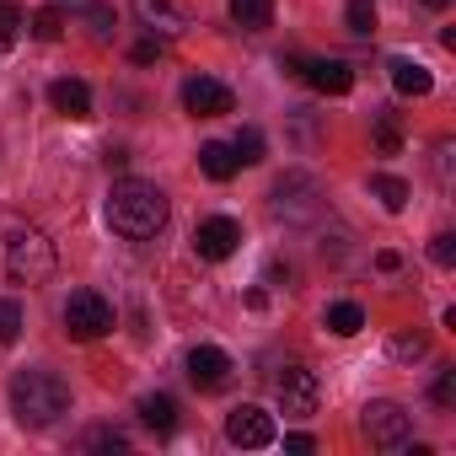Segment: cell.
Returning <instances> with one entry per match:
<instances>
[{
  "instance_id": "15",
  "label": "cell",
  "mask_w": 456,
  "mask_h": 456,
  "mask_svg": "<svg viewBox=\"0 0 456 456\" xmlns=\"http://www.w3.org/2000/svg\"><path fill=\"white\" fill-rule=\"evenodd\" d=\"M199 172L215 177V183H225V177L242 172V161H237V151L225 145V140H209V145H199Z\"/></svg>"
},
{
  "instance_id": "30",
  "label": "cell",
  "mask_w": 456,
  "mask_h": 456,
  "mask_svg": "<svg viewBox=\"0 0 456 456\" xmlns=\"http://www.w3.org/2000/svg\"><path fill=\"white\" fill-rule=\"evenodd\" d=\"M151 60H161V44L156 38H140L134 44V65H151Z\"/></svg>"
},
{
  "instance_id": "4",
  "label": "cell",
  "mask_w": 456,
  "mask_h": 456,
  "mask_svg": "<svg viewBox=\"0 0 456 456\" xmlns=\"http://www.w3.org/2000/svg\"><path fill=\"white\" fill-rule=\"evenodd\" d=\"M360 429L376 451H408V440H413V419L403 413V403H387V397L360 408Z\"/></svg>"
},
{
  "instance_id": "25",
  "label": "cell",
  "mask_w": 456,
  "mask_h": 456,
  "mask_svg": "<svg viewBox=\"0 0 456 456\" xmlns=\"http://www.w3.org/2000/svg\"><path fill=\"white\" fill-rule=\"evenodd\" d=\"M232 151H237L242 167H253V161H264V134H258V129H242V134L232 140Z\"/></svg>"
},
{
  "instance_id": "5",
  "label": "cell",
  "mask_w": 456,
  "mask_h": 456,
  "mask_svg": "<svg viewBox=\"0 0 456 456\" xmlns=\"http://www.w3.org/2000/svg\"><path fill=\"white\" fill-rule=\"evenodd\" d=\"M65 333L81 338V344L113 333V306H108L97 290H70V301H65Z\"/></svg>"
},
{
  "instance_id": "8",
  "label": "cell",
  "mask_w": 456,
  "mask_h": 456,
  "mask_svg": "<svg viewBox=\"0 0 456 456\" xmlns=\"http://www.w3.org/2000/svg\"><path fill=\"white\" fill-rule=\"evenodd\" d=\"M237 248H242V225H237L232 215H209V220L193 225V253H199V258L220 264V258H232Z\"/></svg>"
},
{
  "instance_id": "2",
  "label": "cell",
  "mask_w": 456,
  "mask_h": 456,
  "mask_svg": "<svg viewBox=\"0 0 456 456\" xmlns=\"http://www.w3.org/2000/svg\"><path fill=\"white\" fill-rule=\"evenodd\" d=\"M108 225H113L118 237H129V242L156 237L161 225H167V193L156 183H140V177L113 183V193H108Z\"/></svg>"
},
{
  "instance_id": "22",
  "label": "cell",
  "mask_w": 456,
  "mask_h": 456,
  "mask_svg": "<svg viewBox=\"0 0 456 456\" xmlns=\"http://www.w3.org/2000/svg\"><path fill=\"white\" fill-rule=\"evenodd\" d=\"M28 33H33V38H44V44H54V38H65V12H60V6H44V12H33V22H28Z\"/></svg>"
},
{
  "instance_id": "10",
  "label": "cell",
  "mask_w": 456,
  "mask_h": 456,
  "mask_svg": "<svg viewBox=\"0 0 456 456\" xmlns=\"http://www.w3.org/2000/svg\"><path fill=\"white\" fill-rule=\"evenodd\" d=\"M188 381H193L199 392H220L225 381H232V354L215 349V344L188 349Z\"/></svg>"
},
{
  "instance_id": "13",
  "label": "cell",
  "mask_w": 456,
  "mask_h": 456,
  "mask_svg": "<svg viewBox=\"0 0 456 456\" xmlns=\"http://www.w3.org/2000/svg\"><path fill=\"white\" fill-rule=\"evenodd\" d=\"M296 76H306V81H312L322 97H344V92L354 86V70H349L344 60H306Z\"/></svg>"
},
{
  "instance_id": "14",
  "label": "cell",
  "mask_w": 456,
  "mask_h": 456,
  "mask_svg": "<svg viewBox=\"0 0 456 456\" xmlns=\"http://www.w3.org/2000/svg\"><path fill=\"white\" fill-rule=\"evenodd\" d=\"M49 102H54V113H65V118H86V113H92V92H86V81H76V76H60V81L49 86Z\"/></svg>"
},
{
  "instance_id": "23",
  "label": "cell",
  "mask_w": 456,
  "mask_h": 456,
  "mask_svg": "<svg viewBox=\"0 0 456 456\" xmlns=\"http://www.w3.org/2000/svg\"><path fill=\"white\" fill-rule=\"evenodd\" d=\"M344 28H349L354 38H370V33H376V0H349Z\"/></svg>"
},
{
  "instance_id": "24",
  "label": "cell",
  "mask_w": 456,
  "mask_h": 456,
  "mask_svg": "<svg viewBox=\"0 0 456 456\" xmlns=\"http://www.w3.org/2000/svg\"><path fill=\"white\" fill-rule=\"evenodd\" d=\"M17 338H22V306L0 296V349H6V344H17Z\"/></svg>"
},
{
  "instance_id": "17",
  "label": "cell",
  "mask_w": 456,
  "mask_h": 456,
  "mask_svg": "<svg viewBox=\"0 0 456 456\" xmlns=\"http://www.w3.org/2000/svg\"><path fill=\"white\" fill-rule=\"evenodd\" d=\"M60 12L81 17L97 38H108V33H113V6H108V0H60Z\"/></svg>"
},
{
  "instance_id": "33",
  "label": "cell",
  "mask_w": 456,
  "mask_h": 456,
  "mask_svg": "<svg viewBox=\"0 0 456 456\" xmlns=\"http://www.w3.org/2000/svg\"><path fill=\"white\" fill-rule=\"evenodd\" d=\"M285 451H296V456H306V451H317V440H312V435H285Z\"/></svg>"
},
{
  "instance_id": "21",
  "label": "cell",
  "mask_w": 456,
  "mask_h": 456,
  "mask_svg": "<svg viewBox=\"0 0 456 456\" xmlns=\"http://www.w3.org/2000/svg\"><path fill=\"white\" fill-rule=\"evenodd\" d=\"M269 17H274V0H232V22L248 28V33L269 28Z\"/></svg>"
},
{
  "instance_id": "31",
  "label": "cell",
  "mask_w": 456,
  "mask_h": 456,
  "mask_svg": "<svg viewBox=\"0 0 456 456\" xmlns=\"http://www.w3.org/2000/svg\"><path fill=\"white\" fill-rule=\"evenodd\" d=\"M376 140H381V151L392 156V151H397V124H392V118H381V124H376Z\"/></svg>"
},
{
  "instance_id": "35",
  "label": "cell",
  "mask_w": 456,
  "mask_h": 456,
  "mask_svg": "<svg viewBox=\"0 0 456 456\" xmlns=\"http://www.w3.org/2000/svg\"><path fill=\"white\" fill-rule=\"evenodd\" d=\"M424 6H429V12H445V6H451V0H424Z\"/></svg>"
},
{
  "instance_id": "27",
  "label": "cell",
  "mask_w": 456,
  "mask_h": 456,
  "mask_svg": "<svg viewBox=\"0 0 456 456\" xmlns=\"http://www.w3.org/2000/svg\"><path fill=\"white\" fill-rule=\"evenodd\" d=\"M22 22H28V17H22V12L12 6V0H6V6H0V49H6V44H17Z\"/></svg>"
},
{
  "instance_id": "32",
  "label": "cell",
  "mask_w": 456,
  "mask_h": 456,
  "mask_svg": "<svg viewBox=\"0 0 456 456\" xmlns=\"http://www.w3.org/2000/svg\"><path fill=\"white\" fill-rule=\"evenodd\" d=\"M392 354L413 360V354H424V338H392Z\"/></svg>"
},
{
  "instance_id": "7",
  "label": "cell",
  "mask_w": 456,
  "mask_h": 456,
  "mask_svg": "<svg viewBox=\"0 0 456 456\" xmlns=\"http://www.w3.org/2000/svg\"><path fill=\"white\" fill-rule=\"evenodd\" d=\"M274 215L280 220H317L322 215V188L306 172H285L274 183Z\"/></svg>"
},
{
  "instance_id": "9",
  "label": "cell",
  "mask_w": 456,
  "mask_h": 456,
  "mask_svg": "<svg viewBox=\"0 0 456 456\" xmlns=\"http://www.w3.org/2000/svg\"><path fill=\"white\" fill-rule=\"evenodd\" d=\"M225 440H232V445H242V451H264V445H274L280 435H274V419H269L264 408L242 403V408H232V413H225Z\"/></svg>"
},
{
  "instance_id": "20",
  "label": "cell",
  "mask_w": 456,
  "mask_h": 456,
  "mask_svg": "<svg viewBox=\"0 0 456 456\" xmlns=\"http://www.w3.org/2000/svg\"><path fill=\"white\" fill-rule=\"evenodd\" d=\"M370 193L381 199V209H392V215H403L408 209V183L403 177H392V172H376L370 177Z\"/></svg>"
},
{
  "instance_id": "12",
  "label": "cell",
  "mask_w": 456,
  "mask_h": 456,
  "mask_svg": "<svg viewBox=\"0 0 456 456\" xmlns=\"http://www.w3.org/2000/svg\"><path fill=\"white\" fill-rule=\"evenodd\" d=\"M134 17L156 33V38H177L188 28V12L177 6V0H134Z\"/></svg>"
},
{
  "instance_id": "11",
  "label": "cell",
  "mask_w": 456,
  "mask_h": 456,
  "mask_svg": "<svg viewBox=\"0 0 456 456\" xmlns=\"http://www.w3.org/2000/svg\"><path fill=\"white\" fill-rule=\"evenodd\" d=\"M183 108L193 118H220V113H232V86H220L209 76H193V81H183Z\"/></svg>"
},
{
  "instance_id": "16",
  "label": "cell",
  "mask_w": 456,
  "mask_h": 456,
  "mask_svg": "<svg viewBox=\"0 0 456 456\" xmlns=\"http://www.w3.org/2000/svg\"><path fill=\"white\" fill-rule=\"evenodd\" d=\"M140 424L156 429V435H172V429H177V397H167V392H145V397H140Z\"/></svg>"
},
{
  "instance_id": "3",
  "label": "cell",
  "mask_w": 456,
  "mask_h": 456,
  "mask_svg": "<svg viewBox=\"0 0 456 456\" xmlns=\"http://www.w3.org/2000/svg\"><path fill=\"white\" fill-rule=\"evenodd\" d=\"M0 274H12L17 285H44L54 274V242L38 225L0 215Z\"/></svg>"
},
{
  "instance_id": "19",
  "label": "cell",
  "mask_w": 456,
  "mask_h": 456,
  "mask_svg": "<svg viewBox=\"0 0 456 456\" xmlns=\"http://www.w3.org/2000/svg\"><path fill=\"white\" fill-rule=\"evenodd\" d=\"M322 322H328V333H338V338H354V333L365 328V312H360L354 301H333V306L322 312Z\"/></svg>"
},
{
  "instance_id": "29",
  "label": "cell",
  "mask_w": 456,
  "mask_h": 456,
  "mask_svg": "<svg viewBox=\"0 0 456 456\" xmlns=\"http://www.w3.org/2000/svg\"><path fill=\"white\" fill-rule=\"evenodd\" d=\"M435 403H440V408L456 403V370H440V381H435Z\"/></svg>"
},
{
  "instance_id": "26",
  "label": "cell",
  "mask_w": 456,
  "mask_h": 456,
  "mask_svg": "<svg viewBox=\"0 0 456 456\" xmlns=\"http://www.w3.org/2000/svg\"><path fill=\"white\" fill-rule=\"evenodd\" d=\"M86 445H92V451H129L124 429H113V424H97V429L86 435Z\"/></svg>"
},
{
  "instance_id": "1",
  "label": "cell",
  "mask_w": 456,
  "mask_h": 456,
  "mask_svg": "<svg viewBox=\"0 0 456 456\" xmlns=\"http://www.w3.org/2000/svg\"><path fill=\"white\" fill-rule=\"evenodd\" d=\"M6 397H12V413H17L22 429H54V424L70 413V387H65V376H54V370H44V365L17 370L12 387H6Z\"/></svg>"
},
{
  "instance_id": "34",
  "label": "cell",
  "mask_w": 456,
  "mask_h": 456,
  "mask_svg": "<svg viewBox=\"0 0 456 456\" xmlns=\"http://www.w3.org/2000/svg\"><path fill=\"white\" fill-rule=\"evenodd\" d=\"M397 264H403L397 253H376V269H381V274H397Z\"/></svg>"
},
{
  "instance_id": "28",
  "label": "cell",
  "mask_w": 456,
  "mask_h": 456,
  "mask_svg": "<svg viewBox=\"0 0 456 456\" xmlns=\"http://www.w3.org/2000/svg\"><path fill=\"white\" fill-rule=\"evenodd\" d=\"M429 258H435L440 269H451V264H456V237H451V232H440V237L429 242Z\"/></svg>"
},
{
  "instance_id": "18",
  "label": "cell",
  "mask_w": 456,
  "mask_h": 456,
  "mask_svg": "<svg viewBox=\"0 0 456 456\" xmlns=\"http://www.w3.org/2000/svg\"><path fill=\"white\" fill-rule=\"evenodd\" d=\"M392 86L403 92V97H429V86H435V76L419 65V60H392Z\"/></svg>"
},
{
  "instance_id": "6",
  "label": "cell",
  "mask_w": 456,
  "mask_h": 456,
  "mask_svg": "<svg viewBox=\"0 0 456 456\" xmlns=\"http://www.w3.org/2000/svg\"><path fill=\"white\" fill-rule=\"evenodd\" d=\"M274 397H280V413L306 419V413H317V403H322V381H317L312 365H285V370L274 376Z\"/></svg>"
}]
</instances>
